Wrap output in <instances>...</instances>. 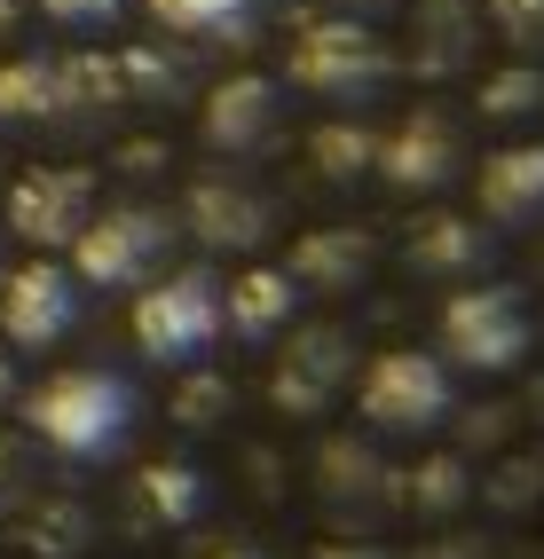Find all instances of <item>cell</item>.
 Segmentation results:
<instances>
[{"instance_id":"obj_21","label":"cell","mask_w":544,"mask_h":559,"mask_svg":"<svg viewBox=\"0 0 544 559\" xmlns=\"http://www.w3.org/2000/svg\"><path fill=\"white\" fill-rule=\"evenodd\" d=\"M308 166L316 181H332V190H347V181H363L379 166V127H363V119H323L308 134Z\"/></svg>"},{"instance_id":"obj_17","label":"cell","mask_w":544,"mask_h":559,"mask_svg":"<svg viewBox=\"0 0 544 559\" xmlns=\"http://www.w3.org/2000/svg\"><path fill=\"white\" fill-rule=\"evenodd\" d=\"M482 260H489V229L474 213H426L411 229V269L418 276H465L474 284Z\"/></svg>"},{"instance_id":"obj_2","label":"cell","mask_w":544,"mask_h":559,"mask_svg":"<svg viewBox=\"0 0 544 559\" xmlns=\"http://www.w3.org/2000/svg\"><path fill=\"white\" fill-rule=\"evenodd\" d=\"M127 323H134V355H142V362L190 370L213 340H222V284H213L205 260H190V269L142 284Z\"/></svg>"},{"instance_id":"obj_36","label":"cell","mask_w":544,"mask_h":559,"mask_svg":"<svg viewBox=\"0 0 544 559\" xmlns=\"http://www.w3.org/2000/svg\"><path fill=\"white\" fill-rule=\"evenodd\" d=\"M521 409H529V418H544V379L529 386V402H521Z\"/></svg>"},{"instance_id":"obj_16","label":"cell","mask_w":544,"mask_h":559,"mask_svg":"<svg viewBox=\"0 0 544 559\" xmlns=\"http://www.w3.org/2000/svg\"><path fill=\"white\" fill-rule=\"evenodd\" d=\"M284 276H293L300 292L340 300V292H355L363 276H371V237H363V229H308L293 245V260H284Z\"/></svg>"},{"instance_id":"obj_32","label":"cell","mask_w":544,"mask_h":559,"mask_svg":"<svg viewBox=\"0 0 544 559\" xmlns=\"http://www.w3.org/2000/svg\"><path fill=\"white\" fill-rule=\"evenodd\" d=\"M316 559H387V551H379V544H363V536H347V544H323Z\"/></svg>"},{"instance_id":"obj_19","label":"cell","mask_w":544,"mask_h":559,"mask_svg":"<svg viewBox=\"0 0 544 559\" xmlns=\"http://www.w3.org/2000/svg\"><path fill=\"white\" fill-rule=\"evenodd\" d=\"M403 512L418 520H458V512H474V457L465 450H434L403 473Z\"/></svg>"},{"instance_id":"obj_8","label":"cell","mask_w":544,"mask_h":559,"mask_svg":"<svg viewBox=\"0 0 544 559\" xmlns=\"http://www.w3.org/2000/svg\"><path fill=\"white\" fill-rule=\"evenodd\" d=\"M355 331L347 323H293L284 331V355H276V379H269V402L284 418H323L347 386H355Z\"/></svg>"},{"instance_id":"obj_11","label":"cell","mask_w":544,"mask_h":559,"mask_svg":"<svg viewBox=\"0 0 544 559\" xmlns=\"http://www.w3.org/2000/svg\"><path fill=\"white\" fill-rule=\"evenodd\" d=\"M181 229L205 252H261L269 229H276V205L237 174H205V181H190V198H181Z\"/></svg>"},{"instance_id":"obj_31","label":"cell","mask_w":544,"mask_h":559,"mask_svg":"<svg viewBox=\"0 0 544 559\" xmlns=\"http://www.w3.org/2000/svg\"><path fill=\"white\" fill-rule=\"evenodd\" d=\"M127 9V0H40V16H56V24H111Z\"/></svg>"},{"instance_id":"obj_10","label":"cell","mask_w":544,"mask_h":559,"mask_svg":"<svg viewBox=\"0 0 544 559\" xmlns=\"http://www.w3.org/2000/svg\"><path fill=\"white\" fill-rule=\"evenodd\" d=\"M458 166H465V142H458V119L450 110H411L403 127H387L379 134V181L387 190H403V198H434V190H450L458 181Z\"/></svg>"},{"instance_id":"obj_34","label":"cell","mask_w":544,"mask_h":559,"mask_svg":"<svg viewBox=\"0 0 544 559\" xmlns=\"http://www.w3.org/2000/svg\"><path fill=\"white\" fill-rule=\"evenodd\" d=\"M16 24H24V9H16V0H0V40H9Z\"/></svg>"},{"instance_id":"obj_30","label":"cell","mask_w":544,"mask_h":559,"mask_svg":"<svg viewBox=\"0 0 544 559\" xmlns=\"http://www.w3.org/2000/svg\"><path fill=\"white\" fill-rule=\"evenodd\" d=\"M482 9H489V24H497L513 48H536V40H544V0H482Z\"/></svg>"},{"instance_id":"obj_33","label":"cell","mask_w":544,"mask_h":559,"mask_svg":"<svg viewBox=\"0 0 544 559\" xmlns=\"http://www.w3.org/2000/svg\"><path fill=\"white\" fill-rule=\"evenodd\" d=\"M16 402V362H9V347H0V409Z\"/></svg>"},{"instance_id":"obj_6","label":"cell","mask_w":544,"mask_h":559,"mask_svg":"<svg viewBox=\"0 0 544 559\" xmlns=\"http://www.w3.org/2000/svg\"><path fill=\"white\" fill-rule=\"evenodd\" d=\"M284 71H293V87H308V95L355 103L394 71V56L363 16H308L293 32V48H284Z\"/></svg>"},{"instance_id":"obj_15","label":"cell","mask_w":544,"mask_h":559,"mask_svg":"<svg viewBox=\"0 0 544 559\" xmlns=\"http://www.w3.org/2000/svg\"><path fill=\"white\" fill-rule=\"evenodd\" d=\"M300 323V284L284 276V269H237L229 284H222V331H237V340H284V331Z\"/></svg>"},{"instance_id":"obj_14","label":"cell","mask_w":544,"mask_h":559,"mask_svg":"<svg viewBox=\"0 0 544 559\" xmlns=\"http://www.w3.org/2000/svg\"><path fill=\"white\" fill-rule=\"evenodd\" d=\"M482 229H536L544 221V142H497L474 174Z\"/></svg>"},{"instance_id":"obj_37","label":"cell","mask_w":544,"mask_h":559,"mask_svg":"<svg viewBox=\"0 0 544 559\" xmlns=\"http://www.w3.org/2000/svg\"><path fill=\"white\" fill-rule=\"evenodd\" d=\"M0 276H9V237H0Z\"/></svg>"},{"instance_id":"obj_35","label":"cell","mask_w":544,"mask_h":559,"mask_svg":"<svg viewBox=\"0 0 544 559\" xmlns=\"http://www.w3.org/2000/svg\"><path fill=\"white\" fill-rule=\"evenodd\" d=\"M205 559H261L252 544H222V551H205Z\"/></svg>"},{"instance_id":"obj_7","label":"cell","mask_w":544,"mask_h":559,"mask_svg":"<svg viewBox=\"0 0 544 559\" xmlns=\"http://www.w3.org/2000/svg\"><path fill=\"white\" fill-rule=\"evenodd\" d=\"M87 213H95L87 166H24V174H9V198H0V237H16L32 252H71Z\"/></svg>"},{"instance_id":"obj_38","label":"cell","mask_w":544,"mask_h":559,"mask_svg":"<svg viewBox=\"0 0 544 559\" xmlns=\"http://www.w3.org/2000/svg\"><path fill=\"white\" fill-rule=\"evenodd\" d=\"M332 9H340V16H347V9H363V0H332Z\"/></svg>"},{"instance_id":"obj_20","label":"cell","mask_w":544,"mask_h":559,"mask_svg":"<svg viewBox=\"0 0 544 559\" xmlns=\"http://www.w3.org/2000/svg\"><path fill=\"white\" fill-rule=\"evenodd\" d=\"M205 473L190 465V457H166V465H142L134 473V504H142V520H158V528H190V520L205 512Z\"/></svg>"},{"instance_id":"obj_5","label":"cell","mask_w":544,"mask_h":559,"mask_svg":"<svg viewBox=\"0 0 544 559\" xmlns=\"http://www.w3.org/2000/svg\"><path fill=\"white\" fill-rule=\"evenodd\" d=\"M174 252V213L158 205H95L87 229L71 237V276L80 292H142Z\"/></svg>"},{"instance_id":"obj_3","label":"cell","mask_w":544,"mask_h":559,"mask_svg":"<svg viewBox=\"0 0 544 559\" xmlns=\"http://www.w3.org/2000/svg\"><path fill=\"white\" fill-rule=\"evenodd\" d=\"M355 409L371 433H394V441H418L442 418H458V386H450V362L426 355V347H387L355 370Z\"/></svg>"},{"instance_id":"obj_28","label":"cell","mask_w":544,"mask_h":559,"mask_svg":"<svg viewBox=\"0 0 544 559\" xmlns=\"http://www.w3.org/2000/svg\"><path fill=\"white\" fill-rule=\"evenodd\" d=\"M213 418H229V386L213 379V370H190V379H181V394H174V426L205 433Z\"/></svg>"},{"instance_id":"obj_29","label":"cell","mask_w":544,"mask_h":559,"mask_svg":"<svg viewBox=\"0 0 544 559\" xmlns=\"http://www.w3.org/2000/svg\"><path fill=\"white\" fill-rule=\"evenodd\" d=\"M513 418H521L513 402H474V409L458 418V441H465V457H474V450H505V441H513Z\"/></svg>"},{"instance_id":"obj_1","label":"cell","mask_w":544,"mask_h":559,"mask_svg":"<svg viewBox=\"0 0 544 559\" xmlns=\"http://www.w3.org/2000/svg\"><path fill=\"white\" fill-rule=\"evenodd\" d=\"M24 433L71 465H103L134 433V386L119 370H56L24 394Z\"/></svg>"},{"instance_id":"obj_13","label":"cell","mask_w":544,"mask_h":559,"mask_svg":"<svg viewBox=\"0 0 544 559\" xmlns=\"http://www.w3.org/2000/svg\"><path fill=\"white\" fill-rule=\"evenodd\" d=\"M276 119H284V95H276L269 71H229V80L205 95V110H198V127H205V142L222 158L261 151V142L276 134Z\"/></svg>"},{"instance_id":"obj_12","label":"cell","mask_w":544,"mask_h":559,"mask_svg":"<svg viewBox=\"0 0 544 559\" xmlns=\"http://www.w3.org/2000/svg\"><path fill=\"white\" fill-rule=\"evenodd\" d=\"M316 504L332 520H379V512H403V473H394L371 441H347L332 433L316 450Z\"/></svg>"},{"instance_id":"obj_25","label":"cell","mask_w":544,"mask_h":559,"mask_svg":"<svg viewBox=\"0 0 544 559\" xmlns=\"http://www.w3.org/2000/svg\"><path fill=\"white\" fill-rule=\"evenodd\" d=\"M16 528H24V544L40 551V559H71V551L87 544V512L71 504V497H32L16 512Z\"/></svg>"},{"instance_id":"obj_26","label":"cell","mask_w":544,"mask_h":559,"mask_svg":"<svg viewBox=\"0 0 544 559\" xmlns=\"http://www.w3.org/2000/svg\"><path fill=\"white\" fill-rule=\"evenodd\" d=\"M482 119H497V127H513V119H536L544 110V71L536 63H505V71H489L482 80Z\"/></svg>"},{"instance_id":"obj_22","label":"cell","mask_w":544,"mask_h":559,"mask_svg":"<svg viewBox=\"0 0 544 559\" xmlns=\"http://www.w3.org/2000/svg\"><path fill=\"white\" fill-rule=\"evenodd\" d=\"M142 9L174 40H245L252 32V0H142Z\"/></svg>"},{"instance_id":"obj_27","label":"cell","mask_w":544,"mask_h":559,"mask_svg":"<svg viewBox=\"0 0 544 559\" xmlns=\"http://www.w3.org/2000/svg\"><path fill=\"white\" fill-rule=\"evenodd\" d=\"M40 497V457H32V433H0V520H16Z\"/></svg>"},{"instance_id":"obj_23","label":"cell","mask_w":544,"mask_h":559,"mask_svg":"<svg viewBox=\"0 0 544 559\" xmlns=\"http://www.w3.org/2000/svg\"><path fill=\"white\" fill-rule=\"evenodd\" d=\"M0 127H56V56L0 63Z\"/></svg>"},{"instance_id":"obj_18","label":"cell","mask_w":544,"mask_h":559,"mask_svg":"<svg viewBox=\"0 0 544 559\" xmlns=\"http://www.w3.org/2000/svg\"><path fill=\"white\" fill-rule=\"evenodd\" d=\"M474 0H418L411 9V63L418 71H458L474 63Z\"/></svg>"},{"instance_id":"obj_4","label":"cell","mask_w":544,"mask_h":559,"mask_svg":"<svg viewBox=\"0 0 544 559\" xmlns=\"http://www.w3.org/2000/svg\"><path fill=\"white\" fill-rule=\"evenodd\" d=\"M434 340H442V362L450 370H474V379H505V370H521L529 347H536V323L521 308L513 284H458L442 300V323H434Z\"/></svg>"},{"instance_id":"obj_9","label":"cell","mask_w":544,"mask_h":559,"mask_svg":"<svg viewBox=\"0 0 544 559\" xmlns=\"http://www.w3.org/2000/svg\"><path fill=\"white\" fill-rule=\"evenodd\" d=\"M71 323H80V276H71L63 260H40V252H32L24 269L0 276V347H9V355H48V347H63Z\"/></svg>"},{"instance_id":"obj_24","label":"cell","mask_w":544,"mask_h":559,"mask_svg":"<svg viewBox=\"0 0 544 559\" xmlns=\"http://www.w3.org/2000/svg\"><path fill=\"white\" fill-rule=\"evenodd\" d=\"M474 497H482L489 512H536V504H544V457H536V450L497 457L489 473H474Z\"/></svg>"}]
</instances>
